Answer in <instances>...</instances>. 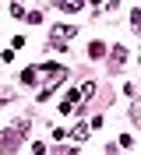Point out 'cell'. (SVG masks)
<instances>
[{
	"mask_svg": "<svg viewBox=\"0 0 141 155\" xmlns=\"http://www.w3.org/2000/svg\"><path fill=\"white\" fill-rule=\"evenodd\" d=\"M39 71H46V74H49V78H46V85L39 88V102H46V99L56 92V85L67 78V67H60V64H39Z\"/></svg>",
	"mask_w": 141,
	"mask_h": 155,
	"instance_id": "obj_1",
	"label": "cell"
},
{
	"mask_svg": "<svg viewBox=\"0 0 141 155\" xmlns=\"http://www.w3.org/2000/svg\"><path fill=\"white\" fill-rule=\"evenodd\" d=\"M25 134H28V120H18V127H7V130L0 134V152H14Z\"/></svg>",
	"mask_w": 141,
	"mask_h": 155,
	"instance_id": "obj_2",
	"label": "cell"
},
{
	"mask_svg": "<svg viewBox=\"0 0 141 155\" xmlns=\"http://www.w3.org/2000/svg\"><path fill=\"white\" fill-rule=\"evenodd\" d=\"M78 32L74 28H67V25H56L53 28V49H67V39H74Z\"/></svg>",
	"mask_w": 141,
	"mask_h": 155,
	"instance_id": "obj_3",
	"label": "cell"
},
{
	"mask_svg": "<svg viewBox=\"0 0 141 155\" xmlns=\"http://www.w3.org/2000/svg\"><path fill=\"white\" fill-rule=\"evenodd\" d=\"M109 60H113V67H123V64H127V46H113Z\"/></svg>",
	"mask_w": 141,
	"mask_h": 155,
	"instance_id": "obj_4",
	"label": "cell"
},
{
	"mask_svg": "<svg viewBox=\"0 0 141 155\" xmlns=\"http://www.w3.org/2000/svg\"><path fill=\"white\" fill-rule=\"evenodd\" d=\"M85 0H56V11H64V14H74V11H81Z\"/></svg>",
	"mask_w": 141,
	"mask_h": 155,
	"instance_id": "obj_5",
	"label": "cell"
},
{
	"mask_svg": "<svg viewBox=\"0 0 141 155\" xmlns=\"http://www.w3.org/2000/svg\"><path fill=\"white\" fill-rule=\"evenodd\" d=\"M39 78V64H32V67H25V74H21V85H35Z\"/></svg>",
	"mask_w": 141,
	"mask_h": 155,
	"instance_id": "obj_6",
	"label": "cell"
},
{
	"mask_svg": "<svg viewBox=\"0 0 141 155\" xmlns=\"http://www.w3.org/2000/svg\"><path fill=\"white\" fill-rule=\"evenodd\" d=\"M88 57H92V60H102V57H106V46L99 42V39H95L92 46H88Z\"/></svg>",
	"mask_w": 141,
	"mask_h": 155,
	"instance_id": "obj_7",
	"label": "cell"
},
{
	"mask_svg": "<svg viewBox=\"0 0 141 155\" xmlns=\"http://www.w3.org/2000/svg\"><path fill=\"white\" fill-rule=\"evenodd\" d=\"M88 134H92V127H88V124H78L74 130H71V137H74V141H85Z\"/></svg>",
	"mask_w": 141,
	"mask_h": 155,
	"instance_id": "obj_8",
	"label": "cell"
},
{
	"mask_svg": "<svg viewBox=\"0 0 141 155\" xmlns=\"http://www.w3.org/2000/svg\"><path fill=\"white\" fill-rule=\"evenodd\" d=\"M25 18L32 21V25H42V11H25Z\"/></svg>",
	"mask_w": 141,
	"mask_h": 155,
	"instance_id": "obj_9",
	"label": "cell"
},
{
	"mask_svg": "<svg viewBox=\"0 0 141 155\" xmlns=\"http://www.w3.org/2000/svg\"><path fill=\"white\" fill-rule=\"evenodd\" d=\"M92 95H95V81H88V85L81 88V99H92Z\"/></svg>",
	"mask_w": 141,
	"mask_h": 155,
	"instance_id": "obj_10",
	"label": "cell"
},
{
	"mask_svg": "<svg viewBox=\"0 0 141 155\" xmlns=\"http://www.w3.org/2000/svg\"><path fill=\"white\" fill-rule=\"evenodd\" d=\"M116 148H134V137H131V134H123V137H120V145H116Z\"/></svg>",
	"mask_w": 141,
	"mask_h": 155,
	"instance_id": "obj_11",
	"label": "cell"
}]
</instances>
